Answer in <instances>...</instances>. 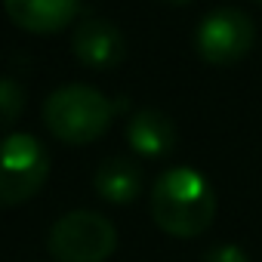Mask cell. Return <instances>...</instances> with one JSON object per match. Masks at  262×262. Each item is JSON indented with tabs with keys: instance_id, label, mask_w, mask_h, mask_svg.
<instances>
[{
	"instance_id": "6da1fadb",
	"label": "cell",
	"mask_w": 262,
	"mask_h": 262,
	"mask_svg": "<svg viewBox=\"0 0 262 262\" xmlns=\"http://www.w3.org/2000/svg\"><path fill=\"white\" fill-rule=\"evenodd\" d=\"M151 219L170 237H198L216 219V191L194 167H170L151 185Z\"/></svg>"
},
{
	"instance_id": "4fadbf2b",
	"label": "cell",
	"mask_w": 262,
	"mask_h": 262,
	"mask_svg": "<svg viewBox=\"0 0 262 262\" xmlns=\"http://www.w3.org/2000/svg\"><path fill=\"white\" fill-rule=\"evenodd\" d=\"M256 4H259V7H262V0H256Z\"/></svg>"
},
{
	"instance_id": "3957f363",
	"label": "cell",
	"mask_w": 262,
	"mask_h": 262,
	"mask_svg": "<svg viewBox=\"0 0 262 262\" xmlns=\"http://www.w3.org/2000/svg\"><path fill=\"white\" fill-rule=\"evenodd\" d=\"M47 250L56 262H108L117 250V228L105 213L71 210L53 222Z\"/></svg>"
},
{
	"instance_id": "5b68a950",
	"label": "cell",
	"mask_w": 262,
	"mask_h": 262,
	"mask_svg": "<svg viewBox=\"0 0 262 262\" xmlns=\"http://www.w3.org/2000/svg\"><path fill=\"white\" fill-rule=\"evenodd\" d=\"M256 43V25L244 10L219 7L194 28V50L207 65L231 68L250 56Z\"/></svg>"
},
{
	"instance_id": "277c9868",
	"label": "cell",
	"mask_w": 262,
	"mask_h": 262,
	"mask_svg": "<svg viewBox=\"0 0 262 262\" xmlns=\"http://www.w3.org/2000/svg\"><path fill=\"white\" fill-rule=\"evenodd\" d=\"M50 179V151L31 133L0 136V207L28 204Z\"/></svg>"
},
{
	"instance_id": "9c48e42d",
	"label": "cell",
	"mask_w": 262,
	"mask_h": 262,
	"mask_svg": "<svg viewBox=\"0 0 262 262\" xmlns=\"http://www.w3.org/2000/svg\"><path fill=\"white\" fill-rule=\"evenodd\" d=\"M93 188L105 204L126 207L142 194V167L133 158H105L93 173Z\"/></svg>"
},
{
	"instance_id": "30bf717a",
	"label": "cell",
	"mask_w": 262,
	"mask_h": 262,
	"mask_svg": "<svg viewBox=\"0 0 262 262\" xmlns=\"http://www.w3.org/2000/svg\"><path fill=\"white\" fill-rule=\"evenodd\" d=\"M22 111H25V90L10 77H0V133L19 120Z\"/></svg>"
},
{
	"instance_id": "8992f818",
	"label": "cell",
	"mask_w": 262,
	"mask_h": 262,
	"mask_svg": "<svg viewBox=\"0 0 262 262\" xmlns=\"http://www.w3.org/2000/svg\"><path fill=\"white\" fill-rule=\"evenodd\" d=\"M71 53L80 65L93 71H111L126 59V37L114 22L86 16L71 34Z\"/></svg>"
},
{
	"instance_id": "52a82bcc",
	"label": "cell",
	"mask_w": 262,
	"mask_h": 262,
	"mask_svg": "<svg viewBox=\"0 0 262 262\" xmlns=\"http://www.w3.org/2000/svg\"><path fill=\"white\" fill-rule=\"evenodd\" d=\"M179 142L176 123L161 108H136L126 120V145L139 158H167Z\"/></svg>"
},
{
	"instance_id": "7a4b0ae2",
	"label": "cell",
	"mask_w": 262,
	"mask_h": 262,
	"mask_svg": "<svg viewBox=\"0 0 262 262\" xmlns=\"http://www.w3.org/2000/svg\"><path fill=\"white\" fill-rule=\"evenodd\" d=\"M114 102L86 83H65L43 99V123L65 145H90L108 133Z\"/></svg>"
},
{
	"instance_id": "ba28073f",
	"label": "cell",
	"mask_w": 262,
	"mask_h": 262,
	"mask_svg": "<svg viewBox=\"0 0 262 262\" xmlns=\"http://www.w3.org/2000/svg\"><path fill=\"white\" fill-rule=\"evenodd\" d=\"M13 25L28 34H59L80 10V0H4Z\"/></svg>"
},
{
	"instance_id": "7c38bea8",
	"label": "cell",
	"mask_w": 262,
	"mask_h": 262,
	"mask_svg": "<svg viewBox=\"0 0 262 262\" xmlns=\"http://www.w3.org/2000/svg\"><path fill=\"white\" fill-rule=\"evenodd\" d=\"M167 4H173V7H185V4H191V0H167Z\"/></svg>"
},
{
	"instance_id": "8fae6325",
	"label": "cell",
	"mask_w": 262,
	"mask_h": 262,
	"mask_svg": "<svg viewBox=\"0 0 262 262\" xmlns=\"http://www.w3.org/2000/svg\"><path fill=\"white\" fill-rule=\"evenodd\" d=\"M204 262H250L237 244H216L204 253Z\"/></svg>"
}]
</instances>
